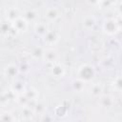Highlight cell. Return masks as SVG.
I'll use <instances>...</instances> for the list:
<instances>
[{
  "instance_id": "23",
  "label": "cell",
  "mask_w": 122,
  "mask_h": 122,
  "mask_svg": "<svg viewBox=\"0 0 122 122\" xmlns=\"http://www.w3.org/2000/svg\"><path fill=\"white\" fill-rule=\"evenodd\" d=\"M22 115H23V117H30L31 116V111L28 107H24V109L22 111Z\"/></svg>"
},
{
  "instance_id": "9",
  "label": "cell",
  "mask_w": 122,
  "mask_h": 122,
  "mask_svg": "<svg viewBox=\"0 0 122 122\" xmlns=\"http://www.w3.org/2000/svg\"><path fill=\"white\" fill-rule=\"evenodd\" d=\"M95 23H96V20L94 18V16L92 15H88L84 18L83 20V26L87 29V30H91L92 29L94 26H95Z\"/></svg>"
},
{
  "instance_id": "4",
  "label": "cell",
  "mask_w": 122,
  "mask_h": 122,
  "mask_svg": "<svg viewBox=\"0 0 122 122\" xmlns=\"http://www.w3.org/2000/svg\"><path fill=\"white\" fill-rule=\"evenodd\" d=\"M104 30L109 33H113L117 30V22L114 19H108L104 23Z\"/></svg>"
},
{
  "instance_id": "12",
  "label": "cell",
  "mask_w": 122,
  "mask_h": 122,
  "mask_svg": "<svg viewBox=\"0 0 122 122\" xmlns=\"http://www.w3.org/2000/svg\"><path fill=\"white\" fill-rule=\"evenodd\" d=\"M5 73L9 77H14L18 73V68L15 65H12V64L8 65L5 69Z\"/></svg>"
},
{
  "instance_id": "22",
  "label": "cell",
  "mask_w": 122,
  "mask_h": 122,
  "mask_svg": "<svg viewBox=\"0 0 122 122\" xmlns=\"http://www.w3.org/2000/svg\"><path fill=\"white\" fill-rule=\"evenodd\" d=\"M11 27L12 26H10V25H9L8 24V22H5V21H2V23H1V30H2V33L4 34L5 32H10V30H11Z\"/></svg>"
},
{
  "instance_id": "20",
  "label": "cell",
  "mask_w": 122,
  "mask_h": 122,
  "mask_svg": "<svg viewBox=\"0 0 122 122\" xmlns=\"http://www.w3.org/2000/svg\"><path fill=\"white\" fill-rule=\"evenodd\" d=\"M45 106L41 103V102H38V103H36L35 105H34V107H33V111L35 112H37V113H41V114H43L44 113V112H45Z\"/></svg>"
},
{
  "instance_id": "2",
  "label": "cell",
  "mask_w": 122,
  "mask_h": 122,
  "mask_svg": "<svg viewBox=\"0 0 122 122\" xmlns=\"http://www.w3.org/2000/svg\"><path fill=\"white\" fill-rule=\"evenodd\" d=\"M34 31L37 35L45 37L46 34L49 32V29L45 22H37L34 26Z\"/></svg>"
},
{
  "instance_id": "1",
  "label": "cell",
  "mask_w": 122,
  "mask_h": 122,
  "mask_svg": "<svg viewBox=\"0 0 122 122\" xmlns=\"http://www.w3.org/2000/svg\"><path fill=\"white\" fill-rule=\"evenodd\" d=\"M94 68L90 64H84L78 70V78L83 80L84 82L92 80L94 77Z\"/></svg>"
},
{
  "instance_id": "21",
  "label": "cell",
  "mask_w": 122,
  "mask_h": 122,
  "mask_svg": "<svg viewBox=\"0 0 122 122\" xmlns=\"http://www.w3.org/2000/svg\"><path fill=\"white\" fill-rule=\"evenodd\" d=\"M24 94L27 96V98H28L29 100L35 99L36 96H37V92H36L34 90H29V91H26Z\"/></svg>"
},
{
  "instance_id": "18",
  "label": "cell",
  "mask_w": 122,
  "mask_h": 122,
  "mask_svg": "<svg viewBox=\"0 0 122 122\" xmlns=\"http://www.w3.org/2000/svg\"><path fill=\"white\" fill-rule=\"evenodd\" d=\"M14 117L10 112H2L1 114V121L2 122H13Z\"/></svg>"
},
{
  "instance_id": "14",
  "label": "cell",
  "mask_w": 122,
  "mask_h": 122,
  "mask_svg": "<svg viewBox=\"0 0 122 122\" xmlns=\"http://www.w3.org/2000/svg\"><path fill=\"white\" fill-rule=\"evenodd\" d=\"M11 91L15 93H21V92H25V86H24V83L21 82V81H16L12 84L11 86Z\"/></svg>"
},
{
  "instance_id": "6",
  "label": "cell",
  "mask_w": 122,
  "mask_h": 122,
  "mask_svg": "<svg viewBox=\"0 0 122 122\" xmlns=\"http://www.w3.org/2000/svg\"><path fill=\"white\" fill-rule=\"evenodd\" d=\"M56 57H57V53L54 50L52 49H49V50H46L44 51V54H43V58L45 60H47L48 62L50 63H55V60H56Z\"/></svg>"
},
{
  "instance_id": "5",
  "label": "cell",
  "mask_w": 122,
  "mask_h": 122,
  "mask_svg": "<svg viewBox=\"0 0 122 122\" xmlns=\"http://www.w3.org/2000/svg\"><path fill=\"white\" fill-rule=\"evenodd\" d=\"M12 26L17 30V31H22L27 29L28 21L24 17H18L14 22H12Z\"/></svg>"
},
{
  "instance_id": "16",
  "label": "cell",
  "mask_w": 122,
  "mask_h": 122,
  "mask_svg": "<svg viewBox=\"0 0 122 122\" xmlns=\"http://www.w3.org/2000/svg\"><path fill=\"white\" fill-rule=\"evenodd\" d=\"M43 54H44V51L40 48V47H35L32 49L31 51V55L33 58L35 59H38V58H42L43 57Z\"/></svg>"
},
{
  "instance_id": "17",
  "label": "cell",
  "mask_w": 122,
  "mask_h": 122,
  "mask_svg": "<svg viewBox=\"0 0 122 122\" xmlns=\"http://www.w3.org/2000/svg\"><path fill=\"white\" fill-rule=\"evenodd\" d=\"M102 92V87L99 84H94L92 85V89H91V93L93 96H99Z\"/></svg>"
},
{
  "instance_id": "8",
  "label": "cell",
  "mask_w": 122,
  "mask_h": 122,
  "mask_svg": "<svg viewBox=\"0 0 122 122\" xmlns=\"http://www.w3.org/2000/svg\"><path fill=\"white\" fill-rule=\"evenodd\" d=\"M45 38V42L49 45H52V44H55L58 40V34L53 31V30H49V32L46 34V36L44 37Z\"/></svg>"
},
{
  "instance_id": "24",
  "label": "cell",
  "mask_w": 122,
  "mask_h": 122,
  "mask_svg": "<svg viewBox=\"0 0 122 122\" xmlns=\"http://www.w3.org/2000/svg\"><path fill=\"white\" fill-rule=\"evenodd\" d=\"M117 10L119 11L120 14H122V2H119L118 3V6H117Z\"/></svg>"
},
{
  "instance_id": "15",
  "label": "cell",
  "mask_w": 122,
  "mask_h": 122,
  "mask_svg": "<svg viewBox=\"0 0 122 122\" xmlns=\"http://www.w3.org/2000/svg\"><path fill=\"white\" fill-rule=\"evenodd\" d=\"M100 104L103 106V107H106V108H110L112 104H113V100L111 96L109 95H105V96H102L100 98Z\"/></svg>"
},
{
  "instance_id": "19",
  "label": "cell",
  "mask_w": 122,
  "mask_h": 122,
  "mask_svg": "<svg viewBox=\"0 0 122 122\" xmlns=\"http://www.w3.org/2000/svg\"><path fill=\"white\" fill-rule=\"evenodd\" d=\"M113 87L116 91L122 92V76H117L113 81Z\"/></svg>"
},
{
  "instance_id": "3",
  "label": "cell",
  "mask_w": 122,
  "mask_h": 122,
  "mask_svg": "<svg viewBox=\"0 0 122 122\" xmlns=\"http://www.w3.org/2000/svg\"><path fill=\"white\" fill-rule=\"evenodd\" d=\"M45 17L48 20H55L59 17V10L56 9V7H49L45 11Z\"/></svg>"
},
{
  "instance_id": "10",
  "label": "cell",
  "mask_w": 122,
  "mask_h": 122,
  "mask_svg": "<svg viewBox=\"0 0 122 122\" xmlns=\"http://www.w3.org/2000/svg\"><path fill=\"white\" fill-rule=\"evenodd\" d=\"M18 17H20V16H19V13H18V10H17V9H15L14 7H11V8H10V9L7 10V18H8L10 21L14 22Z\"/></svg>"
},
{
  "instance_id": "13",
  "label": "cell",
  "mask_w": 122,
  "mask_h": 122,
  "mask_svg": "<svg viewBox=\"0 0 122 122\" xmlns=\"http://www.w3.org/2000/svg\"><path fill=\"white\" fill-rule=\"evenodd\" d=\"M24 18H25L28 22H30V21H34V20L37 18V11H36V10H34V9H30V10H28L25 12V14H24Z\"/></svg>"
},
{
  "instance_id": "7",
  "label": "cell",
  "mask_w": 122,
  "mask_h": 122,
  "mask_svg": "<svg viewBox=\"0 0 122 122\" xmlns=\"http://www.w3.org/2000/svg\"><path fill=\"white\" fill-rule=\"evenodd\" d=\"M51 74L55 77H62L64 74V68L61 64L59 63H54L52 64V67L51 69Z\"/></svg>"
},
{
  "instance_id": "11",
  "label": "cell",
  "mask_w": 122,
  "mask_h": 122,
  "mask_svg": "<svg viewBox=\"0 0 122 122\" xmlns=\"http://www.w3.org/2000/svg\"><path fill=\"white\" fill-rule=\"evenodd\" d=\"M71 87H72V89L75 92H82L84 90V88H85V82L83 80L79 79V78L74 79L71 82Z\"/></svg>"
}]
</instances>
